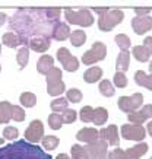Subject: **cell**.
Returning a JSON list of instances; mask_svg holds the SVG:
<instances>
[{
    "mask_svg": "<svg viewBox=\"0 0 152 159\" xmlns=\"http://www.w3.org/2000/svg\"><path fill=\"white\" fill-rule=\"evenodd\" d=\"M103 76V70L99 67H91L84 73V80L86 83H94L99 80V77Z\"/></svg>",
    "mask_w": 152,
    "mask_h": 159,
    "instance_id": "21",
    "label": "cell"
},
{
    "mask_svg": "<svg viewBox=\"0 0 152 159\" xmlns=\"http://www.w3.org/2000/svg\"><path fill=\"white\" fill-rule=\"evenodd\" d=\"M122 134L124 139L127 140H137L140 142L143 140L146 131L140 124H124L122 127Z\"/></svg>",
    "mask_w": 152,
    "mask_h": 159,
    "instance_id": "11",
    "label": "cell"
},
{
    "mask_svg": "<svg viewBox=\"0 0 152 159\" xmlns=\"http://www.w3.org/2000/svg\"><path fill=\"white\" fill-rule=\"evenodd\" d=\"M59 137L56 136H45L43 137V146H44L47 150H54L57 146H59Z\"/></svg>",
    "mask_w": 152,
    "mask_h": 159,
    "instance_id": "31",
    "label": "cell"
},
{
    "mask_svg": "<svg viewBox=\"0 0 152 159\" xmlns=\"http://www.w3.org/2000/svg\"><path fill=\"white\" fill-rule=\"evenodd\" d=\"M132 53H133V56H135V58L139 60V61H146L148 58H149V56H151V53H149L143 45H136V47L133 48Z\"/></svg>",
    "mask_w": 152,
    "mask_h": 159,
    "instance_id": "26",
    "label": "cell"
},
{
    "mask_svg": "<svg viewBox=\"0 0 152 159\" xmlns=\"http://www.w3.org/2000/svg\"><path fill=\"white\" fill-rule=\"evenodd\" d=\"M66 99L69 102H73V104H78V102L82 101V92L79 91V89H69L66 92Z\"/></svg>",
    "mask_w": 152,
    "mask_h": 159,
    "instance_id": "32",
    "label": "cell"
},
{
    "mask_svg": "<svg viewBox=\"0 0 152 159\" xmlns=\"http://www.w3.org/2000/svg\"><path fill=\"white\" fill-rule=\"evenodd\" d=\"M116 43H117V45L122 48V51H127V48L130 47V38L124 34L117 35V37H116Z\"/></svg>",
    "mask_w": 152,
    "mask_h": 159,
    "instance_id": "35",
    "label": "cell"
},
{
    "mask_svg": "<svg viewBox=\"0 0 152 159\" xmlns=\"http://www.w3.org/2000/svg\"><path fill=\"white\" fill-rule=\"evenodd\" d=\"M6 22V13H3V12H0V26Z\"/></svg>",
    "mask_w": 152,
    "mask_h": 159,
    "instance_id": "47",
    "label": "cell"
},
{
    "mask_svg": "<svg viewBox=\"0 0 152 159\" xmlns=\"http://www.w3.org/2000/svg\"><path fill=\"white\" fill-rule=\"evenodd\" d=\"M67 104H69L67 99H64V98H57L56 101H53L50 104V107H51L53 112H62V111L67 110Z\"/></svg>",
    "mask_w": 152,
    "mask_h": 159,
    "instance_id": "30",
    "label": "cell"
},
{
    "mask_svg": "<svg viewBox=\"0 0 152 159\" xmlns=\"http://www.w3.org/2000/svg\"><path fill=\"white\" fill-rule=\"evenodd\" d=\"M64 16H66L69 24L81 25V26H91L94 24L92 13L86 9H81L78 12L72 9H66L64 10Z\"/></svg>",
    "mask_w": 152,
    "mask_h": 159,
    "instance_id": "3",
    "label": "cell"
},
{
    "mask_svg": "<svg viewBox=\"0 0 152 159\" xmlns=\"http://www.w3.org/2000/svg\"><path fill=\"white\" fill-rule=\"evenodd\" d=\"M105 54H107V47H105L103 43H95L92 47H91V50L84 54L82 61H84L85 64H94V63L99 61V60H104V58H105Z\"/></svg>",
    "mask_w": 152,
    "mask_h": 159,
    "instance_id": "6",
    "label": "cell"
},
{
    "mask_svg": "<svg viewBox=\"0 0 152 159\" xmlns=\"http://www.w3.org/2000/svg\"><path fill=\"white\" fill-rule=\"evenodd\" d=\"M85 39H86V35H85L84 31H73V32L70 34V43H72V45H75V47L84 45Z\"/></svg>",
    "mask_w": 152,
    "mask_h": 159,
    "instance_id": "27",
    "label": "cell"
},
{
    "mask_svg": "<svg viewBox=\"0 0 152 159\" xmlns=\"http://www.w3.org/2000/svg\"><path fill=\"white\" fill-rule=\"evenodd\" d=\"M12 120L15 121H24L25 120V111L18 105H13L12 108Z\"/></svg>",
    "mask_w": 152,
    "mask_h": 159,
    "instance_id": "39",
    "label": "cell"
},
{
    "mask_svg": "<svg viewBox=\"0 0 152 159\" xmlns=\"http://www.w3.org/2000/svg\"><path fill=\"white\" fill-rule=\"evenodd\" d=\"M57 58H59V61L63 64L64 70H67V72H75V70L79 69L78 58L73 57L67 48H63V47H62V48L57 50Z\"/></svg>",
    "mask_w": 152,
    "mask_h": 159,
    "instance_id": "9",
    "label": "cell"
},
{
    "mask_svg": "<svg viewBox=\"0 0 152 159\" xmlns=\"http://www.w3.org/2000/svg\"><path fill=\"white\" fill-rule=\"evenodd\" d=\"M107 118H108V112H107V110H105V108L98 107V108H95V110H94V120L92 121L97 125L104 124V123L107 121Z\"/></svg>",
    "mask_w": 152,
    "mask_h": 159,
    "instance_id": "25",
    "label": "cell"
},
{
    "mask_svg": "<svg viewBox=\"0 0 152 159\" xmlns=\"http://www.w3.org/2000/svg\"><path fill=\"white\" fill-rule=\"evenodd\" d=\"M81 120L84 121V123H89V121L94 120V108L92 107L86 105L81 110Z\"/></svg>",
    "mask_w": 152,
    "mask_h": 159,
    "instance_id": "34",
    "label": "cell"
},
{
    "mask_svg": "<svg viewBox=\"0 0 152 159\" xmlns=\"http://www.w3.org/2000/svg\"><path fill=\"white\" fill-rule=\"evenodd\" d=\"M94 12L103 16V15H105V13L108 12V9H107V7H99V9H98V7H95V9H94Z\"/></svg>",
    "mask_w": 152,
    "mask_h": 159,
    "instance_id": "46",
    "label": "cell"
},
{
    "mask_svg": "<svg viewBox=\"0 0 152 159\" xmlns=\"http://www.w3.org/2000/svg\"><path fill=\"white\" fill-rule=\"evenodd\" d=\"M108 159H126V152H123L122 149H114L108 153Z\"/></svg>",
    "mask_w": 152,
    "mask_h": 159,
    "instance_id": "42",
    "label": "cell"
},
{
    "mask_svg": "<svg viewBox=\"0 0 152 159\" xmlns=\"http://www.w3.org/2000/svg\"><path fill=\"white\" fill-rule=\"evenodd\" d=\"M62 118H63V123L66 124H70L76 120V111L73 110H64L63 114H62Z\"/></svg>",
    "mask_w": 152,
    "mask_h": 159,
    "instance_id": "40",
    "label": "cell"
},
{
    "mask_svg": "<svg viewBox=\"0 0 152 159\" xmlns=\"http://www.w3.org/2000/svg\"><path fill=\"white\" fill-rule=\"evenodd\" d=\"M0 159H53L39 146L26 140H16L0 148Z\"/></svg>",
    "mask_w": 152,
    "mask_h": 159,
    "instance_id": "2",
    "label": "cell"
},
{
    "mask_svg": "<svg viewBox=\"0 0 152 159\" xmlns=\"http://www.w3.org/2000/svg\"><path fill=\"white\" fill-rule=\"evenodd\" d=\"M28 60H30V50H28V47H21L19 51H18V56H16V61H18L19 69H25V66L28 64Z\"/></svg>",
    "mask_w": 152,
    "mask_h": 159,
    "instance_id": "24",
    "label": "cell"
},
{
    "mask_svg": "<svg viewBox=\"0 0 152 159\" xmlns=\"http://www.w3.org/2000/svg\"><path fill=\"white\" fill-rule=\"evenodd\" d=\"M3 136H5V139L7 140H15L18 139V136H19V131L16 127H5V130H3Z\"/></svg>",
    "mask_w": 152,
    "mask_h": 159,
    "instance_id": "38",
    "label": "cell"
},
{
    "mask_svg": "<svg viewBox=\"0 0 152 159\" xmlns=\"http://www.w3.org/2000/svg\"><path fill=\"white\" fill-rule=\"evenodd\" d=\"M145 120H146V117L143 116L140 111H139V112H130V114H129V121H132L135 124H142Z\"/></svg>",
    "mask_w": 152,
    "mask_h": 159,
    "instance_id": "41",
    "label": "cell"
},
{
    "mask_svg": "<svg viewBox=\"0 0 152 159\" xmlns=\"http://www.w3.org/2000/svg\"><path fill=\"white\" fill-rule=\"evenodd\" d=\"M59 24L48 16L47 9H18L10 16L9 26L19 37L21 44L28 47L31 39L53 37L54 26Z\"/></svg>",
    "mask_w": 152,
    "mask_h": 159,
    "instance_id": "1",
    "label": "cell"
},
{
    "mask_svg": "<svg viewBox=\"0 0 152 159\" xmlns=\"http://www.w3.org/2000/svg\"><path fill=\"white\" fill-rule=\"evenodd\" d=\"M76 137H78V140H81V142H85V143H94V142H97L99 137V131L95 130V129H82V130L79 131L78 134H76Z\"/></svg>",
    "mask_w": 152,
    "mask_h": 159,
    "instance_id": "15",
    "label": "cell"
},
{
    "mask_svg": "<svg viewBox=\"0 0 152 159\" xmlns=\"http://www.w3.org/2000/svg\"><path fill=\"white\" fill-rule=\"evenodd\" d=\"M12 108L13 105L9 101L0 102V124H7L12 120Z\"/></svg>",
    "mask_w": 152,
    "mask_h": 159,
    "instance_id": "17",
    "label": "cell"
},
{
    "mask_svg": "<svg viewBox=\"0 0 152 159\" xmlns=\"http://www.w3.org/2000/svg\"><path fill=\"white\" fill-rule=\"evenodd\" d=\"M149 72H151V75H152V61H151V66H149Z\"/></svg>",
    "mask_w": 152,
    "mask_h": 159,
    "instance_id": "51",
    "label": "cell"
},
{
    "mask_svg": "<svg viewBox=\"0 0 152 159\" xmlns=\"http://www.w3.org/2000/svg\"><path fill=\"white\" fill-rule=\"evenodd\" d=\"M140 112H142V114L146 117V118H151V117H152V105L143 107L142 110H140Z\"/></svg>",
    "mask_w": 152,
    "mask_h": 159,
    "instance_id": "43",
    "label": "cell"
},
{
    "mask_svg": "<svg viewBox=\"0 0 152 159\" xmlns=\"http://www.w3.org/2000/svg\"><path fill=\"white\" fill-rule=\"evenodd\" d=\"M53 69H54V60L51 56L44 54V56H41V57L38 58V61H37V72L38 73L47 76Z\"/></svg>",
    "mask_w": 152,
    "mask_h": 159,
    "instance_id": "14",
    "label": "cell"
},
{
    "mask_svg": "<svg viewBox=\"0 0 152 159\" xmlns=\"http://www.w3.org/2000/svg\"><path fill=\"white\" fill-rule=\"evenodd\" d=\"M72 158L73 159H86V150L84 146L73 145L72 146Z\"/></svg>",
    "mask_w": 152,
    "mask_h": 159,
    "instance_id": "36",
    "label": "cell"
},
{
    "mask_svg": "<svg viewBox=\"0 0 152 159\" xmlns=\"http://www.w3.org/2000/svg\"><path fill=\"white\" fill-rule=\"evenodd\" d=\"M135 82L139 86L148 88L149 91H152V75H146L145 72L139 70V72L135 73Z\"/></svg>",
    "mask_w": 152,
    "mask_h": 159,
    "instance_id": "20",
    "label": "cell"
},
{
    "mask_svg": "<svg viewBox=\"0 0 152 159\" xmlns=\"http://www.w3.org/2000/svg\"><path fill=\"white\" fill-rule=\"evenodd\" d=\"M56 159H70V158H69L66 153H60V155H57V158Z\"/></svg>",
    "mask_w": 152,
    "mask_h": 159,
    "instance_id": "48",
    "label": "cell"
},
{
    "mask_svg": "<svg viewBox=\"0 0 152 159\" xmlns=\"http://www.w3.org/2000/svg\"><path fill=\"white\" fill-rule=\"evenodd\" d=\"M148 152V145L146 143H139L135 148L126 150V159H139L142 155H145Z\"/></svg>",
    "mask_w": 152,
    "mask_h": 159,
    "instance_id": "19",
    "label": "cell"
},
{
    "mask_svg": "<svg viewBox=\"0 0 152 159\" xmlns=\"http://www.w3.org/2000/svg\"><path fill=\"white\" fill-rule=\"evenodd\" d=\"M47 92L51 97L62 95L64 92V82L62 80V70L54 67L47 75Z\"/></svg>",
    "mask_w": 152,
    "mask_h": 159,
    "instance_id": "4",
    "label": "cell"
},
{
    "mask_svg": "<svg viewBox=\"0 0 152 159\" xmlns=\"http://www.w3.org/2000/svg\"><path fill=\"white\" fill-rule=\"evenodd\" d=\"M123 20V12L122 10H108L105 15H103L99 18L98 26L101 31L107 32L111 28H114L117 24H120Z\"/></svg>",
    "mask_w": 152,
    "mask_h": 159,
    "instance_id": "5",
    "label": "cell"
},
{
    "mask_svg": "<svg viewBox=\"0 0 152 159\" xmlns=\"http://www.w3.org/2000/svg\"><path fill=\"white\" fill-rule=\"evenodd\" d=\"M19 101L24 107H28V108H30V107H34L35 104H37V97H35L32 92H24V93L21 95Z\"/></svg>",
    "mask_w": 152,
    "mask_h": 159,
    "instance_id": "28",
    "label": "cell"
},
{
    "mask_svg": "<svg viewBox=\"0 0 152 159\" xmlns=\"http://www.w3.org/2000/svg\"><path fill=\"white\" fill-rule=\"evenodd\" d=\"M85 150H86V159H107V143L101 139L89 143Z\"/></svg>",
    "mask_w": 152,
    "mask_h": 159,
    "instance_id": "7",
    "label": "cell"
},
{
    "mask_svg": "<svg viewBox=\"0 0 152 159\" xmlns=\"http://www.w3.org/2000/svg\"><path fill=\"white\" fill-rule=\"evenodd\" d=\"M0 50H2V47H0ZM0 70H2V67H0Z\"/></svg>",
    "mask_w": 152,
    "mask_h": 159,
    "instance_id": "52",
    "label": "cell"
},
{
    "mask_svg": "<svg viewBox=\"0 0 152 159\" xmlns=\"http://www.w3.org/2000/svg\"><path fill=\"white\" fill-rule=\"evenodd\" d=\"M53 38L57 39V41H64L66 38H70V29H69V25L63 24V22H59V24L54 26Z\"/></svg>",
    "mask_w": 152,
    "mask_h": 159,
    "instance_id": "16",
    "label": "cell"
},
{
    "mask_svg": "<svg viewBox=\"0 0 152 159\" xmlns=\"http://www.w3.org/2000/svg\"><path fill=\"white\" fill-rule=\"evenodd\" d=\"M152 10V7H146V9H140V7H136L135 9V13L137 15V16H142V15H145V16H148V13Z\"/></svg>",
    "mask_w": 152,
    "mask_h": 159,
    "instance_id": "44",
    "label": "cell"
},
{
    "mask_svg": "<svg viewBox=\"0 0 152 159\" xmlns=\"http://www.w3.org/2000/svg\"><path fill=\"white\" fill-rule=\"evenodd\" d=\"M44 136V125L41 123V120H34L32 123L30 124V127L25 130V137L30 143H38L41 142Z\"/></svg>",
    "mask_w": 152,
    "mask_h": 159,
    "instance_id": "10",
    "label": "cell"
},
{
    "mask_svg": "<svg viewBox=\"0 0 152 159\" xmlns=\"http://www.w3.org/2000/svg\"><path fill=\"white\" fill-rule=\"evenodd\" d=\"M62 124H63L62 116H59V114H51V116H48V125L53 129V130L62 129Z\"/></svg>",
    "mask_w": 152,
    "mask_h": 159,
    "instance_id": "33",
    "label": "cell"
},
{
    "mask_svg": "<svg viewBox=\"0 0 152 159\" xmlns=\"http://www.w3.org/2000/svg\"><path fill=\"white\" fill-rule=\"evenodd\" d=\"M132 26L137 35H142L152 28V18H149V16H136L132 20Z\"/></svg>",
    "mask_w": 152,
    "mask_h": 159,
    "instance_id": "12",
    "label": "cell"
},
{
    "mask_svg": "<svg viewBox=\"0 0 152 159\" xmlns=\"http://www.w3.org/2000/svg\"><path fill=\"white\" fill-rule=\"evenodd\" d=\"M142 93H135L132 97H122L118 98V108L124 112H135V110L142 105Z\"/></svg>",
    "mask_w": 152,
    "mask_h": 159,
    "instance_id": "8",
    "label": "cell"
},
{
    "mask_svg": "<svg viewBox=\"0 0 152 159\" xmlns=\"http://www.w3.org/2000/svg\"><path fill=\"white\" fill-rule=\"evenodd\" d=\"M99 139L108 142L110 145L113 146H118L120 143V139L117 136V127L116 125H108L107 129H103L99 131Z\"/></svg>",
    "mask_w": 152,
    "mask_h": 159,
    "instance_id": "13",
    "label": "cell"
},
{
    "mask_svg": "<svg viewBox=\"0 0 152 159\" xmlns=\"http://www.w3.org/2000/svg\"><path fill=\"white\" fill-rule=\"evenodd\" d=\"M98 89H99V93L104 95V97H113L114 92H116V89L113 88V85H111L110 80H103V82L99 83Z\"/></svg>",
    "mask_w": 152,
    "mask_h": 159,
    "instance_id": "29",
    "label": "cell"
},
{
    "mask_svg": "<svg viewBox=\"0 0 152 159\" xmlns=\"http://www.w3.org/2000/svg\"><path fill=\"white\" fill-rule=\"evenodd\" d=\"M114 85L117 88H126L127 86V77L123 72H117L114 75Z\"/></svg>",
    "mask_w": 152,
    "mask_h": 159,
    "instance_id": "37",
    "label": "cell"
},
{
    "mask_svg": "<svg viewBox=\"0 0 152 159\" xmlns=\"http://www.w3.org/2000/svg\"><path fill=\"white\" fill-rule=\"evenodd\" d=\"M28 47L31 50H34L37 53H45L47 50L50 48V39L47 38H34L31 39Z\"/></svg>",
    "mask_w": 152,
    "mask_h": 159,
    "instance_id": "18",
    "label": "cell"
},
{
    "mask_svg": "<svg viewBox=\"0 0 152 159\" xmlns=\"http://www.w3.org/2000/svg\"><path fill=\"white\" fill-rule=\"evenodd\" d=\"M143 47L149 51V53L152 54V37H148V38H145V41H143Z\"/></svg>",
    "mask_w": 152,
    "mask_h": 159,
    "instance_id": "45",
    "label": "cell"
},
{
    "mask_svg": "<svg viewBox=\"0 0 152 159\" xmlns=\"http://www.w3.org/2000/svg\"><path fill=\"white\" fill-rule=\"evenodd\" d=\"M3 143H5V139H3V137H0V146L3 145Z\"/></svg>",
    "mask_w": 152,
    "mask_h": 159,
    "instance_id": "50",
    "label": "cell"
},
{
    "mask_svg": "<svg viewBox=\"0 0 152 159\" xmlns=\"http://www.w3.org/2000/svg\"><path fill=\"white\" fill-rule=\"evenodd\" d=\"M2 43L5 44L6 47H9V48H16L21 44V39L15 32H6L2 37Z\"/></svg>",
    "mask_w": 152,
    "mask_h": 159,
    "instance_id": "22",
    "label": "cell"
},
{
    "mask_svg": "<svg viewBox=\"0 0 152 159\" xmlns=\"http://www.w3.org/2000/svg\"><path fill=\"white\" fill-rule=\"evenodd\" d=\"M148 133L152 136V121L151 123H148Z\"/></svg>",
    "mask_w": 152,
    "mask_h": 159,
    "instance_id": "49",
    "label": "cell"
},
{
    "mask_svg": "<svg viewBox=\"0 0 152 159\" xmlns=\"http://www.w3.org/2000/svg\"><path fill=\"white\" fill-rule=\"evenodd\" d=\"M151 159H152V158H151Z\"/></svg>",
    "mask_w": 152,
    "mask_h": 159,
    "instance_id": "53",
    "label": "cell"
},
{
    "mask_svg": "<svg viewBox=\"0 0 152 159\" xmlns=\"http://www.w3.org/2000/svg\"><path fill=\"white\" fill-rule=\"evenodd\" d=\"M129 53L127 51H122L118 54L117 57V61H116V67H117V72H126L129 69Z\"/></svg>",
    "mask_w": 152,
    "mask_h": 159,
    "instance_id": "23",
    "label": "cell"
}]
</instances>
